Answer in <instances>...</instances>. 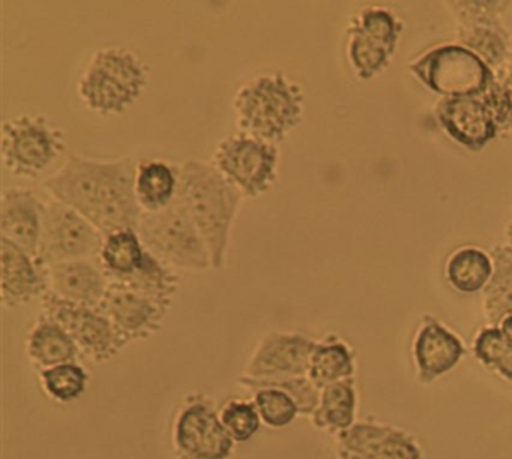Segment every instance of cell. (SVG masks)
Masks as SVG:
<instances>
[{
	"mask_svg": "<svg viewBox=\"0 0 512 459\" xmlns=\"http://www.w3.org/2000/svg\"><path fill=\"white\" fill-rule=\"evenodd\" d=\"M137 164L133 156L95 159L73 152L44 188L53 200L82 213L104 236L137 230L143 215L136 197Z\"/></svg>",
	"mask_w": 512,
	"mask_h": 459,
	"instance_id": "cell-1",
	"label": "cell"
},
{
	"mask_svg": "<svg viewBox=\"0 0 512 459\" xmlns=\"http://www.w3.org/2000/svg\"><path fill=\"white\" fill-rule=\"evenodd\" d=\"M178 197L208 245L212 269H223L244 195L214 164L190 158L179 167Z\"/></svg>",
	"mask_w": 512,
	"mask_h": 459,
	"instance_id": "cell-2",
	"label": "cell"
},
{
	"mask_svg": "<svg viewBox=\"0 0 512 459\" xmlns=\"http://www.w3.org/2000/svg\"><path fill=\"white\" fill-rule=\"evenodd\" d=\"M235 111L241 132L281 143L302 122L304 92L284 72L259 75L238 90Z\"/></svg>",
	"mask_w": 512,
	"mask_h": 459,
	"instance_id": "cell-3",
	"label": "cell"
},
{
	"mask_svg": "<svg viewBox=\"0 0 512 459\" xmlns=\"http://www.w3.org/2000/svg\"><path fill=\"white\" fill-rule=\"evenodd\" d=\"M148 66L127 48H101L89 60L79 81L83 104L101 116L127 111L145 92Z\"/></svg>",
	"mask_w": 512,
	"mask_h": 459,
	"instance_id": "cell-4",
	"label": "cell"
},
{
	"mask_svg": "<svg viewBox=\"0 0 512 459\" xmlns=\"http://www.w3.org/2000/svg\"><path fill=\"white\" fill-rule=\"evenodd\" d=\"M149 252L172 269L203 272L211 269V252L181 198L160 212H143L137 227Z\"/></svg>",
	"mask_w": 512,
	"mask_h": 459,
	"instance_id": "cell-5",
	"label": "cell"
},
{
	"mask_svg": "<svg viewBox=\"0 0 512 459\" xmlns=\"http://www.w3.org/2000/svg\"><path fill=\"white\" fill-rule=\"evenodd\" d=\"M413 77L440 98H481L496 74L463 45L440 44L409 62Z\"/></svg>",
	"mask_w": 512,
	"mask_h": 459,
	"instance_id": "cell-6",
	"label": "cell"
},
{
	"mask_svg": "<svg viewBox=\"0 0 512 459\" xmlns=\"http://www.w3.org/2000/svg\"><path fill=\"white\" fill-rule=\"evenodd\" d=\"M176 459H233L236 443L224 428L214 399L202 392L185 396L170 428Z\"/></svg>",
	"mask_w": 512,
	"mask_h": 459,
	"instance_id": "cell-7",
	"label": "cell"
},
{
	"mask_svg": "<svg viewBox=\"0 0 512 459\" xmlns=\"http://www.w3.org/2000/svg\"><path fill=\"white\" fill-rule=\"evenodd\" d=\"M445 5L457 23V44L475 53L496 77L502 75L512 50V36L502 17L512 2L454 0Z\"/></svg>",
	"mask_w": 512,
	"mask_h": 459,
	"instance_id": "cell-8",
	"label": "cell"
},
{
	"mask_svg": "<svg viewBox=\"0 0 512 459\" xmlns=\"http://www.w3.org/2000/svg\"><path fill=\"white\" fill-rule=\"evenodd\" d=\"M104 234L73 207L50 200L44 204L40 249L35 260L41 267L74 260H98Z\"/></svg>",
	"mask_w": 512,
	"mask_h": 459,
	"instance_id": "cell-9",
	"label": "cell"
},
{
	"mask_svg": "<svg viewBox=\"0 0 512 459\" xmlns=\"http://www.w3.org/2000/svg\"><path fill=\"white\" fill-rule=\"evenodd\" d=\"M214 165L244 197L257 198L277 180L280 150L275 144L239 132L218 144Z\"/></svg>",
	"mask_w": 512,
	"mask_h": 459,
	"instance_id": "cell-10",
	"label": "cell"
},
{
	"mask_svg": "<svg viewBox=\"0 0 512 459\" xmlns=\"http://www.w3.org/2000/svg\"><path fill=\"white\" fill-rule=\"evenodd\" d=\"M64 150V132L44 116L25 114L4 123L2 156L14 176H40Z\"/></svg>",
	"mask_w": 512,
	"mask_h": 459,
	"instance_id": "cell-11",
	"label": "cell"
},
{
	"mask_svg": "<svg viewBox=\"0 0 512 459\" xmlns=\"http://www.w3.org/2000/svg\"><path fill=\"white\" fill-rule=\"evenodd\" d=\"M41 303L43 314L70 333L85 359L97 363L109 362L122 348L127 347L112 321L100 308L76 305L52 293L44 294Z\"/></svg>",
	"mask_w": 512,
	"mask_h": 459,
	"instance_id": "cell-12",
	"label": "cell"
},
{
	"mask_svg": "<svg viewBox=\"0 0 512 459\" xmlns=\"http://www.w3.org/2000/svg\"><path fill=\"white\" fill-rule=\"evenodd\" d=\"M317 341L299 332H269L260 339L242 375L256 380L307 375Z\"/></svg>",
	"mask_w": 512,
	"mask_h": 459,
	"instance_id": "cell-13",
	"label": "cell"
},
{
	"mask_svg": "<svg viewBox=\"0 0 512 459\" xmlns=\"http://www.w3.org/2000/svg\"><path fill=\"white\" fill-rule=\"evenodd\" d=\"M170 306L119 284H110L100 311L109 317L125 345L145 341L163 326Z\"/></svg>",
	"mask_w": 512,
	"mask_h": 459,
	"instance_id": "cell-14",
	"label": "cell"
},
{
	"mask_svg": "<svg viewBox=\"0 0 512 459\" xmlns=\"http://www.w3.org/2000/svg\"><path fill=\"white\" fill-rule=\"evenodd\" d=\"M338 459H421L412 435L394 426L358 422L337 434Z\"/></svg>",
	"mask_w": 512,
	"mask_h": 459,
	"instance_id": "cell-15",
	"label": "cell"
},
{
	"mask_svg": "<svg viewBox=\"0 0 512 459\" xmlns=\"http://www.w3.org/2000/svg\"><path fill=\"white\" fill-rule=\"evenodd\" d=\"M434 114L446 135L470 152H479L499 137L481 98H440Z\"/></svg>",
	"mask_w": 512,
	"mask_h": 459,
	"instance_id": "cell-16",
	"label": "cell"
},
{
	"mask_svg": "<svg viewBox=\"0 0 512 459\" xmlns=\"http://www.w3.org/2000/svg\"><path fill=\"white\" fill-rule=\"evenodd\" d=\"M0 251V284L5 308L28 305L38 297L43 299L44 294L49 291L47 270L25 249L19 248L10 240L2 239Z\"/></svg>",
	"mask_w": 512,
	"mask_h": 459,
	"instance_id": "cell-17",
	"label": "cell"
},
{
	"mask_svg": "<svg viewBox=\"0 0 512 459\" xmlns=\"http://www.w3.org/2000/svg\"><path fill=\"white\" fill-rule=\"evenodd\" d=\"M49 291L76 305L100 308L109 290V279L98 260H74L46 267Z\"/></svg>",
	"mask_w": 512,
	"mask_h": 459,
	"instance_id": "cell-18",
	"label": "cell"
},
{
	"mask_svg": "<svg viewBox=\"0 0 512 459\" xmlns=\"http://www.w3.org/2000/svg\"><path fill=\"white\" fill-rule=\"evenodd\" d=\"M464 356V345L457 335L433 315H425L413 342L418 375L424 383L442 377Z\"/></svg>",
	"mask_w": 512,
	"mask_h": 459,
	"instance_id": "cell-19",
	"label": "cell"
},
{
	"mask_svg": "<svg viewBox=\"0 0 512 459\" xmlns=\"http://www.w3.org/2000/svg\"><path fill=\"white\" fill-rule=\"evenodd\" d=\"M44 204L31 189L11 188L4 192L0 207L2 239L10 240L34 258L40 249Z\"/></svg>",
	"mask_w": 512,
	"mask_h": 459,
	"instance_id": "cell-20",
	"label": "cell"
},
{
	"mask_svg": "<svg viewBox=\"0 0 512 459\" xmlns=\"http://www.w3.org/2000/svg\"><path fill=\"white\" fill-rule=\"evenodd\" d=\"M25 351L38 372L83 359L70 333L43 312L26 336Z\"/></svg>",
	"mask_w": 512,
	"mask_h": 459,
	"instance_id": "cell-21",
	"label": "cell"
},
{
	"mask_svg": "<svg viewBox=\"0 0 512 459\" xmlns=\"http://www.w3.org/2000/svg\"><path fill=\"white\" fill-rule=\"evenodd\" d=\"M178 192L179 167L163 159H143L137 164L136 197L143 212L166 209Z\"/></svg>",
	"mask_w": 512,
	"mask_h": 459,
	"instance_id": "cell-22",
	"label": "cell"
},
{
	"mask_svg": "<svg viewBox=\"0 0 512 459\" xmlns=\"http://www.w3.org/2000/svg\"><path fill=\"white\" fill-rule=\"evenodd\" d=\"M148 255L137 230L127 228L104 237L98 263L109 282H121L139 272Z\"/></svg>",
	"mask_w": 512,
	"mask_h": 459,
	"instance_id": "cell-23",
	"label": "cell"
},
{
	"mask_svg": "<svg viewBox=\"0 0 512 459\" xmlns=\"http://www.w3.org/2000/svg\"><path fill=\"white\" fill-rule=\"evenodd\" d=\"M355 411V383L349 378L320 389L319 404L310 417L317 429L337 435L355 423Z\"/></svg>",
	"mask_w": 512,
	"mask_h": 459,
	"instance_id": "cell-24",
	"label": "cell"
},
{
	"mask_svg": "<svg viewBox=\"0 0 512 459\" xmlns=\"http://www.w3.org/2000/svg\"><path fill=\"white\" fill-rule=\"evenodd\" d=\"M493 273L490 252L467 245L455 249L445 264V278L455 291L476 294L484 291Z\"/></svg>",
	"mask_w": 512,
	"mask_h": 459,
	"instance_id": "cell-25",
	"label": "cell"
},
{
	"mask_svg": "<svg viewBox=\"0 0 512 459\" xmlns=\"http://www.w3.org/2000/svg\"><path fill=\"white\" fill-rule=\"evenodd\" d=\"M355 374V353L352 348L335 335L317 341L311 354L308 377L319 389L349 380Z\"/></svg>",
	"mask_w": 512,
	"mask_h": 459,
	"instance_id": "cell-26",
	"label": "cell"
},
{
	"mask_svg": "<svg viewBox=\"0 0 512 459\" xmlns=\"http://www.w3.org/2000/svg\"><path fill=\"white\" fill-rule=\"evenodd\" d=\"M493 273L482 291V308L491 326L512 314V248L496 245L490 251Z\"/></svg>",
	"mask_w": 512,
	"mask_h": 459,
	"instance_id": "cell-27",
	"label": "cell"
},
{
	"mask_svg": "<svg viewBox=\"0 0 512 459\" xmlns=\"http://www.w3.org/2000/svg\"><path fill=\"white\" fill-rule=\"evenodd\" d=\"M41 389L58 404H71L88 390L91 374L80 362L62 363L38 372Z\"/></svg>",
	"mask_w": 512,
	"mask_h": 459,
	"instance_id": "cell-28",
	"label": "cell"
},
{
	"mask_svg": "<svg viewBox=\"0 0 512 459\" xmlns=\"http://www.w3.org/2000/svg\"><path fill=\"white\" fill-rule=\"evenodd\" d=\"M347 33V59L361 80H371L391 65L394 53L368 38L356 24L350 23Z\"/></svg>",
	"mask_w": 512,
	"mask_h": 459,
	"instance_id": "cell-29",
	"label": "cell"
},
{
	"mask_svg": "<svg viewBox=\"0 0 512 459\" xmlns=\"http://www.w3.org/2000/svg\"><path fill=\"white\" fill-rule=\"evenodd\" d=\"M236 383L244 389L254 390L262 387H277L289 393L299 407L301 416H311L317 408L320 399V389L310 380L308 375H298V377L268 378V380H256L248 378L245 375H239Z\"/></svg>",
	"mask_w": 512,
	"mask_h": 459,
	"instance_id": "cell-30",
	"label": "cell"
},
{
	"mask_svg": "<svg viewBox=\"0 0 512 459\" xmlns=\"http://www.w3.org/2000/svg\"><path fill=\"white\" fill-rule=\"evenodd\" d=\"M352 23L368 38L395 54L404 26L394 12L382 6H367L352 18Z\"/></svg>",
	"mask_w": 512,
	"mask_h": 459,
	"instance_id": "cell-31",
	"label": "cell"
},
{
	"mask_svg": "<svg viewBox=\"0 0 512 459\" xmlns=\"http://www.w3.org/2000/svg\"><path fill=\"white\" fill-rule=\"evenodd\" d=\"M253 401L262 423L271 429H283L292 425L301 416L295 399L277 387H262L254 390Z\"/></svg>",
	"mask_w": 512,
	"mask_h": 459,
	"instance_id": "cell-32",
	"label": "cell"
},
{
	"mask_svg": "<svg viewBox=\"0 0 512 459\" xmlns=\"http://www.w3.org/2000/svg\"><path fill=\"white\" fill-rule=\"evenodd\" d=\"M220 419L235 443H247L262 428V419L253 399H227L220 408Z\"/></svg>",
	"mask_w": 512,
	"mask_h": 459,
	"instance_id": "cell-33",
	"label": "cell"
},
{
	"mask_svg": "<svg viewBox=\"0 0 512 459\" xmlns=\"http://www.w3.org/2000/svg\"><path fill=\"white\" fill-rule=\"evenodd\" d=\"M499 135L512 132V83L505 77H496L487 92L481 96Z\"/></svg>",
	"mask_w": 512,
	"mask_h": 459,
	"instance_id": "cell-34",
	"label": "cell"
},
{
	"mask_svg": "<svg viewBox=\"0 0 512 459\" xmlns=\"http://www.w3.org/2000/svg\"><path fill=\"white\" fill-rule=\"evenodd\" d=\"M511 345V341L506 338L499 326L488 324L476 335L473 351H475L476 359L479 362L494 369L506 356Z\"/></svg>",
	"mask_w": 512,
	"mask_h": 459,
	"instance_id": "cell-35",
	"label": "cell"
},
{
	"mask_svg": "<svg viewBox=\"0 0 512 459\" xmlns=\"http://www.w3.org/2000/svg\"><path fill=\"white\" fill-rule=\"evenodd\" d=\"M494 369H496L502 377H505L506 380L512 381V345L508 353H506V356L500 360L499 365Z\"/></svg>",
	"mask_w": 512,
	"mask_h": 459,
	"instance_id": "cell-36",
	"label": "cell"
},
{
	"mask_svg": "<svg viewBox=\"0 0 512 459\" xmlns=\"http://www.w3.org/2000/svg\"><path fill=\"white\" fill-rule=\"evenodd\" d=\"M499 327L502 329V332L505 333L506 338H508L512 344V314L503 318L502 323L499 324Z\"/></svg>",
	"mask_w": 512,
	"mask_h": 459,
	"instance_id": "cell-37",
	"label": "cell"
},
{
	"mask_svg": "<svg viewBox=\"0 0 512 459\" xmlns=\"http://www.w3.org/2000/svg\"><path fill=\"white\" fill-rule=\"evenodd\" d=\"M505 239L506 245L511 246L512 248V207H511V219H509L508 224L505 227Z\"/></svg>",
	"mask_w": 512,
	"mask_h": 459,
	"instance_id": "cell-38",
	"label": "cell"
},
{
	"mask_svg": "<svg viewBox=\"0 0 512 459\" xmlns=\"http://www.w3.org/2000/svg\"><path fill=\"white\" fill-rule=\"evenodd\" d=\"M497 77H505L506 80H509L512 83V50L511 56H509L508 66H506L505 72H503L502 75H497Z\"/></svg>",
	"mask_w": 512,
	"mask_h": 459,
	"instance_id": "cell-39",
	"label": "cell"
}]
</instances>
